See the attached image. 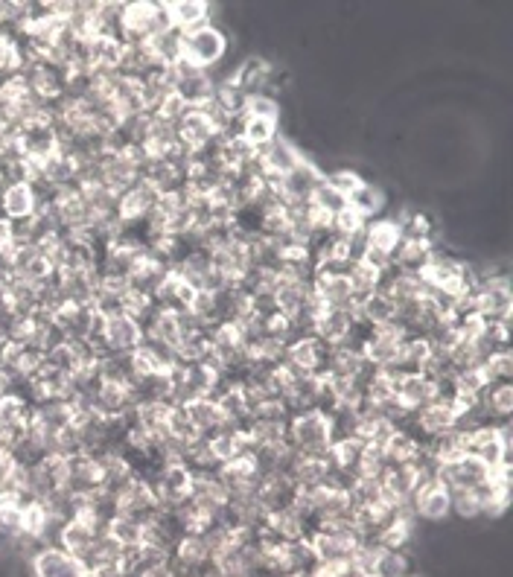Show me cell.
Wrapping results in <instances>:
<instances>
[{
  "label": "cell",
  "mask_w": 513,
  "mask_h": 577,
  "mask_svg": "<svg viewBox=\"0 0 513 577\" xmlns=\"http://www.w3.org/2000/svg\"><path fill=\"white\" fill-rule=\"evenodd\" d=\"M435 251V239H400L397 251H394V269L397 272L420 274L426 269V263L432 260Z\"/></svg>",
  "instance_id": "cell-25"
},
{
  "label": "cell",
  "mask_w": 513,
  "mask_h": 577,
  "mask_svg": "<svg viewBox=\"0 0 513 577\" xmlns=\"http://www.w3.org/2000/svg\"><path fill=\"white\" fill-rule=\"evenodd\" d=\"M207 356H210L207 333L184 336V339L175 344V362H178V365H196V362H205Z\"/></svg>",
  "instance_id": "cell-44"
},
{
  "label": "cell",
  "mask_w": 513,
  "mask_h": 577,
  "mask_svg": "<svg viewBox=\"0 0 513 577\" xmlns=\"http://www.w3.org/2000/svg\"><path fill=\"white\" fill-rule=\"evenodd\" d=\"M143 344V324L123 309L103 315V333L97 341L100 356H129Z\"/></svg>",
  "instance_id": "cell-4"
},
{
  "label": "cell",
  "mask_w": 513,
  "mask_h": 577,
  "mask_svg": "<svg viewBox=\"0 0 513 577\" xmlns=\"http://www.w3.org/2000/svg\"><path fill=\"white\" fill-rule=\"evenodd\" d=\"M105 534L111 540H117L123 548H135V545L143 543V525L129 519V516H111L105 522Z\"/></svg>",
  "instance_id": "cell-42"
},
{
  "label": "cell",
  "mask_w": 513,
  "mask_h": 577,
  "mask_svg": "<svg viewBox=\"0 0 513 577\" xmlns=\"http://www.w3.org/2000/svg\"><path fill=\"white\" fill-rule=\"evenodd\" d=\"M414 572L411 551H385L379 548L374 577H409Z\"/></svg>",
  "instance_id": "cell-41"
},
{
  "label": "cell",
  "mask_w": 513,
  "mask_h": 577,
  "mask_svg": "<svg viewBox=\"0 0 513 577\" xmlns=\"http://www.w3.org/2000/svg\"><path fill=\"white\" fill-rule=\"evenodd\" d=\"M30 577H85V563L79 557L68 554L62 545L47 543L35 551L33 557L24 563Z\"/></svg>",
  "instance_id": "cell-6"
},
{
  "label": "cell",
  "mask_w": 513,
  "mask_h": 577,
  "mask_svg": "<svg viewBox=\"0 0 513 577\" xmlns=\"http://www.w3.org/2000/svg\"><path fill=\"white\" fill-rule=\"evenodd\" d=\"M309 204H315L318 210H324V213H330V216H336L339 210H344L347 207V199H344L339 190H333L324 178H321V184L312 190V196H309Z\"/></svg>",
  "instance_id": "cell-49"
},
{
  "label": "cell",
  "mask_w": 513,
  "mask_h": 577,
  "mask_svg": "<svg viewBox=\"0 0 513 577\" xmlns=\"http://www.w3.org/2000/svg\"><path fill=\"white\" fill-rule=\"evenodd\" d=\"M324 181H327L333 190H339L344 199L350 202V196H353V193L365 184V175H362V172L350 170V167H342V170L324 172Z\"/></svg>",
  "instance_id": "cell-47"
},
{
  "label": "cell",
  "mask_w": 513,
  "mask_h": 577,
  "mask_svg": "<svg viewBox=\"0 0 513 577\" xmlns=\"http://www.w3.org/2000/svg\"><path fill=\"white\" fill-rule=\"evenodd\" d=\"M292 411L286 406V400L280 397H269V400H260L248 408V420H277V423H289Z\"/></svg>",
  "instance_id": "cell-48"
},
{
  "label": "cell",
  "mask_w": 513,
  "mask_h": 577,
  "mask_svg": "<svg viewBox=\"0 0 513 577\" xmlns=\"http://www.w3.org/2000/svg\"><path fill=\"white\" fill-rule=\"evenodd\" d=\"M155 298L152 295H146V292H137L132 289L123 301H120V309L126 312V315H132L137 321H143V318H149L152 315V309H155Z\"/></svg>",
  "instance_id": "cell-52"
},
{
  "label": "cell",
  "mask_w": 513,
  "mask_h": 577,
  "mask_svg": "<svg viewBox=\"0 0 513 577\" xmlns=\"http://www.w3.org/2000/svg\"><path fill=\"white\" fill-rule=\"evenodd\" d=\"M449 499H452V516H458L464 522L481 519L479 490H449Z\"/></svg>",
  "instance_id": "cell-46"
},
{
  "label": "cell",
  "mask_w": 513,
  "mask_h": 577,
  "mask_svg": "<svg viewBox=\"0 0 513 577\" xmlns=\"http://www.w3.org/2000/svg\"><path fill=\"white\" fill-rule=\"evenodd\" d=\"M423 484V476L414 464H388L379 476V487H382V496L394 505L400 502H409L414 496V490Z\"/></svg>",
  "instance_id": "cell-17"
},
{
  "label": "cell",
  "mask_w": 513,
  "mask_h": 577,
  "mask_svg": "<svg viewBox=\"0 0 513 577\" xmlns=\"http://www.w3.org/2000/svg\"><path fill=\"white\" fill-rule=\"evenodd\" d=\"M167 272H170V266H167V263H161V260H155L152 254H146V257L137 263L135 269L129 272L132 289H137V292H146V295H155V289L164 283Z\"/></svg>",
  "instance_id": "cell-33"
},
{
  "label": "cell",
  "mask_w": 513,
  "mask_h": 577,
  "mask_svg": "<svg viewBox=\"0 0 513 577\" xmlns=\"http://www.w3.org/2000/svg\"><path fill=\"white\" fill-rule=\"evenodd\" d=\"M158 199H161V193L140 178L137 184H132L129 190H123V193L117 196V219H120V225H123L126 231L140 228V225L146 222V216L152 213V207H155Z\"/></svg>",
  "instance_id": "cell-9"
},
{
  "label": "cell",
  "mask_w": 513,
  "mask_h": 577,
  "mask_svg": "<svg viewBox=\"0 0 513 577\" xmlns=\"http://www.w3.org/2000/svg\"><path fill=\"white\" fill-rule=\"evenodd\" d=\"M394 403L403 414H414L429 403H438V391H435V379L423 374H400L397 376V391H394Z\"/></svg>",
  "instance_id": "cell-13"
},
{
  "label": "cell",
  "mask_w": 513,
  "mask_h": 577,
  "mask_svg": "<svg viewBox=\"0 0 513 577\" xmlns=\"http://www.w3.org/2000/svg\"><path fill=\"white\" fill-rule=\"evenodd\" d=\"M327 344L318 341L312 333H298L286 341V356H283V365L292 368L298 376H312L324 374V362H327Z\"/></svg>",
  "instance_id": "cell-8"
},
{
  "label": "cell",
  "mask_w": 513,
  "mask_h": 577,
  "mask_svg": "<svg viewBox=\"0 0 513 577\" xmlns=\"http://www.w3.org/2000/svg\"><path fill=\"white\" fill-rule=\"evenodd\" d=\"M312 292L324 301L327 309H342V312H353L356 309V295L350 289L347 274L312 272Z\"/></svg>",
  "instance_id": "cell-16"
},
{
  "label": "cell",
  "mask_w": 513,
  "mask_h": 577,
  "mask_svg": "<svg viewBox=\"0 0 513 577\" xmlns=\"http://www.w3.org/2000/svg\"><path fill=\"white\" fill-rule=\"evenodd\" d=\"M242 117H257V120H277L280 123V102L274 94H251L242 102Z\"/></svg>",
  "instance_id": "cell-45"
},
{
  "label": "cell",
  "mask_w": 513,
  "mask_h": 577,
  "mask_svg": "<svg viewBox=\"0 0 513 577\" xmlns=\"http://www.w3.org/2000/svg\"><path fill=\"white\" fill-rule=\"evenodd\" d=\"M484 423H508L513 414V382H490L476 400Z\"/></svg>",
  "instance_id": "cell-19"
},
{
  "label": "cell",
  "mask_w": 513,
  "mask_h": 577,
  "mask_svg": "<svg viewBox=\"0 0 513 577\" xmlns=\"http://www.w3.org/2000/svg\"><path fill=\"white\" fill-rule=\"evenodd\" d=\"M321 391H324V379L318 374L298 376L292 394L286 397V406H289L292 414H295V411H312V408H318V403H321Z\"/></svg>",
  "instance_id": "cell-35"
},
{
  "label": "cell",
  "mask_w": 513,
  "mask_h": 577,
  "mask_svg": "<svg viewBox=\"0 0 513 577\" xmlns=\"http://www.w3.org/2000/svg\"><path fill=\"white\" fill-rule=\"evenodd\" d=\"M350 207L359 210L368 222L377 219V216H385V207H388V199H385V190L374 184V181H365L353 196H350Z\"/></svg>",
  "instance_id": "cell-38"
},
{
  "label": "cell",
  "mask_w": 513,
  "mask_h": 577,
  "mask_svg": "<svg viewBox=\"0 0 513 577\" xmlns=\"http://www.w3.org/2000/svg\"><path fill=\"white\" fill-rule=\"evenodd\" d=\"M237 135L248 143V146H254L257 152L260 149H266L272 140L280 137V123L277 120H257V117H242L240 126H237Z\"/></svg>",
  "instance_id": "cell-37"
},
{
  "label": "cell",
  "mask_w": 513,
  "mask_h": 577,
  "mask_svg": "<svg viewBox=\"0 0 513 577\" xmlns=\"http://www.w3.org/2000/svg\"><path fill=\"white\" fill-rule=\"evenodd\" d=\"M111 496H114V510H117V516H129V519H135L140 525H146L149 519H155L158 510H161V502H158L155 487L140 476L129 478V481H126L120 490H114Z\"/></svg>",
  "instance_id": "cell-5"
},
{
  "label": "cell",
  "mask_w": 513,
  "mask_h": 577,
  "mask_svg": "<svg viewBox=\"0 0 513 577\" xmlns=\"http://www.w3.org/2000/svg\"><path fill=\"white\" fill-rule=\"evenodd\" d=\"M181 411L187 414V420L193 423V429L207 438V435H213L219 426H222V420H225V414H222V408L216 406V400L213 397H193V400H187Z\"/></svg>",
  "instance_id": "cell-26"
},
{
  "label": "cell",
  "mask_w": 513,
  "mask_h": 577,
  "mask_svg": "<svg viewBox=\"0 0 513 577\" xmlns=\"http://www.w3.org/2000/svg\"><path fill=\"white\" fill-rule=\"evenodd\" d=\"M312 295V283L309 280H298V277H283L277 280V289H274V306L280 312H286L289 318L307 304V298Z\"/></svg>",
  "instance_id": "cell-29"
},
{
  "label": "cell",
  "mask_w": 513,
  "mask_h": 577,
  "mask_svg": "<svg viewBox=\"0 0 513 577\" xmlns=\"http://www.w3.org/2000/svg\"><path fill=\"white\" fill-rule=\"evenodd\" d=\"M406 429L426 446V441H432V438L444 435L449 429H455V406L452 403H429L426 408L411 414Z\"/></svg>",
  "instance_id": "cell-11"
},
{
  "label": "cell",
  "mask_w": 513,
  "mask_h": 577,
  "mask_svg": "<svg viewBox=\"0 0 513 577\" xmlns=\"http://www.w3.org/2000/svg\"><path fill=\"white\" fill-rule=\"evenodd\" d=\"M409 577H420V575H417V572H411V575H409Z\"/></svg>",
  "instance_id": "cell-55"
},
{
  "label": "cell",
  "mask_w": 513,
  "mask_h": 577,
  "mask_svg": "<svg viewBox=\"0 0 513 577\" xmlns=\"http://www.w3.org/2000/svg\"><path fill=\"white\" fill-rule=\"evenodd\" d=\"M18 467V461H15V455L6 449V446H0V487L6 484V478L12 476V470Z\"/></svg>",
  "instance_id": "cell-53"
},
{
  "label": "cell",
  "mask_w": 513,
  "mask_h": 577,
  "mask_svg": "<svg viewBox=\"0 0 513 577\" xmlns=\"http://www.w3.org/2000/svg\"><path fill=\"white\" fill-rule=\"evenodd\" d=\"M286 441L298 455H315L324 458L330 443L336 441L333 417L312 408V411H295L286 423Z\"/></svg>",
  "instance_id": "cell-1"
},
{
  "label": "cell",
  "mask_w": 513,
  "mask_h": 577,
  "mask_svg": "<svg viewBox=\"0 0 513 577\" xmlns=\"http://www.w3.org/2000/svg\"><path fill=\"white\" fill-rule=\"evenodd\" d=\"M411 513L417 522H429V525H438L446 522L452 516V499H449V487H446L441 478H429L423 481L414 496L409 499Z\"/></svg>",
  "instance_id": "cell-7"
},
{
  "label": "cell",
  "mask_w": 513,
  "mask_h": 577,
  "mask_svg": "<svg viewBox=\"0 0 513 577\" xmlns=\"http://www.w3.org/2000/svg\"><path fill=\"white\" fill-rule=\"evenodd\" d=\"M277 280H280V272H277V269L251 266L248 274L242 277L240 286L251 295V298H272L274 289H277Z\"/></svg>",
  "instance_id": "cell-40"
},
{
  "label": "cell",
  "mask_w": 513,
  "mask_h": 577,
  "mask_svg": "<svg viewBox=\"0 0 513 577\" xmlns=\"http://www.w3.org/2000/svg\"><path fill=\"white\" fill-rule=\"evenodd\" d=\"M438 478L444 481L449 490H479L490 481V467L479 461L476 455L464 452L461 458L438 467Z\"/></svg>",
  "instance_id": "cell-10"
},
{
  "label": "cell",
  "mask_w": 513,
  "mask_h": 577,
  "mask_svg": "<svg viewBox=\"0 0 513 577\" xmlns=\"http://www.w3.org/2000/svg\"><path fill=\"white\" fill-rule=\"evenodd\" d=\"M38 213V193L33 184L9 181L0 190V216L9 222H27Z\"/></svg>",
  "instance_id": "cell-15"
},
{
  "label": "cell",
  "mask_w": 513,
  "mask_h": 577,
  "mask_svg": "<svg viewBox=\"0 0 513 577\" xmlns=\"http://www.w3.org/2000/svg\"><path fill=\"white\" fill-rule=\"evenodd\" d=\"M481 374L487 382H513V350L499 347L481 362Z\"/></svg>",
  "instance_id": "cell-43"
},
{
  "label": "cell",
  "mask_w": 513,
  "mask_h": 577,
  "mask_svg": "<svg viewBox=\"0 0 513 577\" xmlns=\"http://www.w3.org/2000/svg\"><path fill=\"white\" fill-rule=\"evenodd\" d=\"M344 274H347V280H350V289H353L356 301L379 292V289H382V280H385V272L374 269V266H371V263H365L362 257H356V260L347 266V272Z\"/></svg>",
  "instance_id": "cell-32"
},
{
  "label": "cell",
  "mask_w": 513,
  "mask_h": 577,
  "mask_svg": "<svg viewBox=\"0 0 513 577\" xmlns=\"http://www.w3.org/2000/svg\"><path fill=\"white\" fill-rule=\"evenodd\" d=\"M385 467H388V464H385L382 449H377V446H365L362 455H359V461H356V467H353V478H379Z\"/></svg>",
  "instance_id": "cell-50"
},
{
  "label": "cell",
  "mask_w": 513,
  "mask_h": 577,
  "mask_svg": "<svg viewBox=\"0 0 513 577\" xmlns=\"http://www.w3.org/2000/svg\"><path fill=\"white\" fill-rule=\"evenodd\" d=\"M423 449H426V455H429V461H432L435 467H444V464L455 461V458H461V455L467 452V443H464V435H461V432L449 429L444 435L426 441Z\"/></svg>",
  "instance_id": "cell-34"
},
{
  "label": "cell",
  "mask_w": 513,
  "mask_h": 577,
  "mask_svg": "<svg viewBox=\"0 0 513 577\" xmlns=\"http://www.w3.org/2000/svg\"><path fill=\"white\" fill-rule=\"evenodd\" d=\"M3 318H6V309H3V304H0V327H3Z\"/></svg>",
  "instance_id": "cell-54"
},
{
  "label": "cell",
  "mask_w": 513,
  "mask_h": 577,
  "mask_svg": "<svg viewBox=\"0 0 513 577\" xmlns=\"http://www.w3.org/2000/svg\"><path fill=\"white\" fill-rule=\"evenodd\" d=\"M234 85L240 88L245 97L251 94H269V85L274 82V65L266 56H248L242 65L231 70Z\"/></svg>",
  "instance_id": "cell-18"
},
{
  "label": "cell",
  "mask_w": 513,
  "mask_h": 577,
  "mask_svg": "<svg viewBox=\"0 0 513 577\" xmlns=\"http://www.w3.org/2000/svg\"><path fill=\"white\" fill-rule=\"evenodd\" d=\"M365 225H368V219L359 213V210H353L350 204L339 210L336 216H333V222H330V234L339 239H347V242H359L362 245V231H365Z\"/></svg>",
  "instance_id": "cell-39"
},
{
  "label": "cell",
  "mask_w": 513,
  "mask_h": 577,
  "mask_svg": "<svg viewBox=\"0 0 513 577\" xmlns=\"http://www.w3.org/2000/svg\"><path fill=\"white\" fill-rule=\"evenodd\" d=\"M56 292L68 304H94L97 295V269H62L53 280Z\"/></svg>",
  "instance_id": "cell-14"
},
{
  "label": "cell",
  "mask_w": 513,
  "mask_h": 577,
  "mask_svg": "<svg viewBox=\"0 0 513 577\" xmlns=\"http://www.w3.org/2000/svg\"><path fill=\"white\" fill-rule=\"evenodd\" d=\"M286 476L292 478L301 490H309V487H318L330 478V467L324 458H315V455H295L292 467Z\"/></svg>",
  "instance_id": "cell-30"
},
{
  "label": "cell",
  "mask_w": 513,
  "mask_h": 577,
  "mask_svg": "<svg viewBox=\"0 0 513 577\" xmlns=\"http://www.w3.org/2000/svg\"><path fill=\"white\" fill-rule=\"evenodd\" d=\"M213 137H216L213 123L207 120L202 111H196V108H190V111H187V117L175 126V140H178V146H181V149H187L190 155L205 152L207 146L213 143Z\"/></svg>",
  "instance_id": "cell-20"
},
{
  "label": "cell",
  "mask_w": 513,
  "mask_h": 577,
  "mask_svg": "<svg viewBox=\"0 0 513 577\" xmlns=\"http://www.w3.org/2000/svg\"><path fill=\"white\" fill-rule=\"evenodd\" d=\"M321 178H324V170H321L315 161L304 158V161H301L295 170L289 172V175H283L280 190H283V196H286V199L309 202V196H312V190L321 184Z\"/></svg>",
  "instance_id": "cell-23"
},
{
  "label": "cell",
  "mask_w": 513,
  "mask_h": 577,
  "mask_svg": "<svg viewBox=\"0 0 513 577\" xmlns=\"http://www.w3.org/2000/svg\"><path fill=\"white\" fill-rule=\"evenodd\" d=\"M481 496V519H502L511 508V481H496L490 478L484 487H479Z\"/></svg>",
  "instance_id": "cell-31"
},
{
  "label": "cell",
  "mask_w": 513,
  "mask_h": 577,
  "mask_svg": "<svg viewBox=\"0 0 513 577\" xmlns=\"http://www.w3.org/2000/svg\"><path fill=\"white\" fill-rule=\"evenodd\" d=\"M187 111H190V105L184 102V97H181V94H175V91H170L164 100L155 105V111H152V114H155L158 120L170 123V126H178V123L187 117Z\"/></svg>",
  "instance_id": "cell-51"
},
{
  "label": "cell",
  "mask_w": 513,
  "mask_h": 577,
  "mask_svg": "<svg viewBox=\"0 0 513 577\" xmlns=\"http://www.w3.org/2000/svg\"><path fill=\"white\" fill-rule=\"evenodd\" d=\"M257 158H260V164H263V172H266V175H277V178L289 175V172L304 161L301 149H298L289 137L283 135L277 137V140H272L266 149H260Z\"/></svg>",
  "instance_id": "cell-21"
},
{
  "label": "cell",
  "mask_w": 513,
  "mask_h": 577,
  "mask_svg": "<svg viewBox=\"0 0 513 577\" xmlns=\"http://www.w3.org/2000/svg\"><path fill=\"white\" fill-rule=\"evenodd\" d=\"M400 239H403L400 225H397L391 216H377V219H371V222L365 225V231H362V251H382V254H391V257H394Z\"/></svg>",
  "instance_id": "cell-24"
},
{
  "label": "cell",
  "mask_w": 513,
  "mask_h": 577,
  "mask_svg": "<svg viewBox=\"0 0 513 577\" xmlns=\"http://www.w3.org/2000/svg\"><path fill=\"white\" fill-rule=\"evenodd\" d=\"M473 309L484 324H508L513 315V292L508 274L479 272Z\"/></svg>",
  "instance_id": "cell-3"
},
{
  "label": "cell",
  "mask_w": 513,
  "mask_h": 577,
  "mask_svg": "<svg viewBox=\"0 0 513 577\" xmlns=\"http://www.w3.org/2000/svg\"><path fill=\"white\" fill-rule=\"evenodd\" d=\"M167 9H170L172 30L178 35L193 33L210 24V12H213V6L205 0H167Z\"/></svg>",
  "instance_id": "cell-22"
},
{
  "label": "cell",
  "mask_w": 513,
  "mask_h": 577,
  "mask_svg": "<svg viewBox=\"0 0 513 577\" xmlns=\"http://www.w3.org/2000/svg\"><path fill=\"white\" fill-rule=\"evenodd\" d=\"M356 321H362L365 327H382V324H388V321H394L397 318V309H394V301L388 298V292L385 289H379L374 295H368V298H359L356 301Z\"/></svg>",
  "instance_id": "cell-27"
},
{
  "label": "cell",
  "mask_w": 513,
  "mask_h": 577,
  "mask_svg": "<svg viewBox=\"0 0 513 577\" xmlns=\"http://www.w3.org/2000/svg\"><path fill=\"white\" fill-rule=\"evenodd\" d=\"M228 50H231L228 35L213 21L199 27V30H193V33L181 35V62L207 70V73L219 70V65L228 59Z\"/></svg>",
  "instance_id": "cell-2"
},
{
  "label": "cell",
  "mask_w": 513,
  "mask_h": 577,
  "mask_svg": "<svg viewBox=\"0 0 513 577\" xmlns=\"http://www.w3.org/2000/svg\"><path fill=\"white\" fill-rule=\"evenodd\" d=\"M429 356H432V341L426 339V336L409 333V336L403 339V350H400V365H397V371H403V374H420L423 365L429 362Z\"/></svg>",
  "instance_id": "cell-36"
},
{
  "label": "cell",
  "mask_w": 513,
  "mask_h": 577,
  "mask_svg": "<svg viewBox=\"0 0 513 577\" xmlns=\"http://www.w3.org/2000/svg\"><path fill=\"white\" fill-rule=\"evenodd\" d=\"M196 286L193 283H187L184 277H178V274L167 272V277H164V283L155 289V304L158 306H167V309H187V306L193 304V298H196Z\"/></svg>",
  "instance_id": "cell-28"
},
{
  "label": "cell",
  "mask_w": 513,
  "mask_h": 577,
  "mask_svg": "<svg viewBox=\"0 0 513 577\" xmlns=\"http://www.w3.org/2000/svg\"><path fill=\"white\" fill-rule=\"evenodd\" d=\"M88 403L94 411H100L103 417H123L126 411H132L137 403L135 385H123V382H105L100 379L94 385V391L88 394Z\"/></svg>",
  "instance_id": "cell-12"
}]
</instances>
